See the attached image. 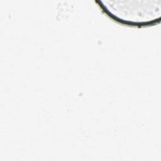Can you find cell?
<instances>
[{
  "label": "cell",
  "mask_w": 161,
  "mask_h": 161,
  "mask_svg": "<svg viewBox=\"0 0 161 161\" xmlns=\"http://www.w3.org/2000/svg\"><path fill=\"white\" fill-rule=\"evenodd\" d=\"M99 6L114 21L131 26H146L159 21L161 1H101Z\"/></svg>",
  "instance_id": "obj_1"
}]
</instances>
